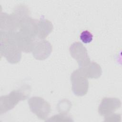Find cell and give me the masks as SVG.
<instances>
[{
  "mask_svg": "<svg viewBox=\"0 0 122 122\" xmlns=\"http://www.w3.org/2000/svg\"><path fill=\"white\" fill-rule=\"evenodd\" d=\"M14 39L15 43L21 51L25 52H32L37 39L24 35L19 31L14 32Z\"/></svg>",
  "mask_w": 122,
  "mask_h": 122,
  "instance_id": "ba28073f",
  "label": "cell"
},
{
  "mask_svg": "<svg viewBox=\"0 0 122 122\" xmlns=\"http://www.w3.org/2000/svg\"><path fill=\"white\" fill-rule=\"evenodd\" d=\"M27 6L20 5L16 7L11 14L17 22L20 25L21 22L25 19L30 17V12Z\"/></svg>",
  "mask_w": 122,
  "mask_h": 122,
  "instance_id": "4fadbf2b",
  "label": "cell"
},
{
  "mask_svg": "<svg viewBox=\"0 0 122 122\" xmlns=\"http://www.w3.org/2000/svg\"><path fill=\"white\" fill-rule=\"evenodd\" d=\"M80 71L87 78L97 79L102 74V69L99 64L93 61H90L87 64L79 68Z\"/></svg>",
  "mask_w": 122,
  "mask_h": 122,
  "instance_id": "8fae6325",
  "label": "cell"
},
{
  "mask_svg": "<svg viewBox=\"0 0 122 122\" xmlns=\"http://www.w3.org/2000/svg\"><path fill=\"white\" fill-rule=\"evenodd\" d=\"M0 31L10 32L18 31L20 25L12 14L0 13Z\"/></svg>",
  "mask_w": 122,
  "mask_h": 122,
  "instance_id": "9c48e42d",
  "label": "cell"
},
{
  "mask_svg": "<svg viewBox=\"0 0 122 122\" xmlns=\"http://www.w3.org/2000/svg\"><path fill=\"white\" fill-rule=\"evenodd\" d=\"M121 106V102L117 98H103L98 107V112L101 116H105L112 113Z\"/></svg>",
  "mask_w": 122,
  "mask_h": 122,
  "instance_id": "52a82bcc",
  "label": "cell"
},
{
  "mask_svg": "<svg viewBox=\"0 0 122 122\" xmlns=\"http://www.w3.org/2000/svg\"><path fill=\"white\" fill-rule=\"evenodd\" d=\"M71 81L72 91L76 96H83L86 94L89 89V81L79 69L72 72Z\"/></svg>",
  "mask_w": 122,
  "mask_h": 122,
  "instance_id": "277c9868",
  "label": "cell"
},
{
  "mask_svg": "<svg viewBox=\"0 0 122 122\" xmlns=\"http://www.w3.org/2000/svg\"><path fill=\"white\" fill-rule=\"evenodd\" d=\"M38 21L29 17L23 20L19 27L18 31L24 35L37 39V26Z\"/></svg>",
  "mask_w": 122,
  "mask_h": 122,
  "instance_id": "30bf717a",
  "label": "cell"
},
{
  "mask_svg": "<svg viewBox=\"0 0 122 122\" xmlns=\"http://www.w3.org/2000/svg\"><path fill=\"white\" fill-rule=\"evenodd\" d=\"M80 40L84 43H89L93 40V35L89 31L85 30L83 31L80 36Z\"/></svg>",
  "mask_w": 122,
  "mask_h": 122,
  "instance_id": "9a60e30c",
  "label": "cell"
},
{
  "mask_svg": "<svg viewBox=\"0 0 122 122\" xmlns=\"http://www.w3.org/2000/svg\"><path fill=\"white\" fill-rule=\"evenodd\" d=\"M52 45L47 40H37L32 52L34 58L38 60H44L51 55Z\"/></svg>",
  "mask_w": 122,
  "mask_h": 122,
  "instance_id": "8992f818",
  "label": "cell"
},
{
  "mask_svg": "<svg viewBox=\"0 0 122 122\" xmlns=\"http://www.w3.org/2000/svg\"><path fill=\"white\" fill-rule=\"evenodd\" d=\"M70 52L71 57L77 61L79 67L91 61L86 48L80 42H75L70 46Z\"/></svg>",
  "mask_w": 122,
  "mask_h": 122,
  "instance_id": "5b68a950",
  "label": "cell"
},
{
  "mask_svg": "<svg viewBox=\"0 0 122 122\" xmlns=\"http://www.w3.org/2000/svg\"><path fill=\"white\" fill-rule=\"evenodd\" d=\"M104 122H118L121 121L119 120H121V116L120 114L117 113H112L108 115L104 116Z\"/></svg>",
  "mask_w": 122,
  "mask_h": 122,
  "instance_id": "2e32d148",
  "label": "cell"
},
{
  "mask_svg": "<svg viewBox=\"0 0 122 122\" xmlns=\"http://www.w3.org/2000/svg\"><path fill=\"white\" fill-rule=\"evenodd\" d=\"M28 96V93L20 90L13 91L8 95L1 96L0 99V114L12 109L19 102L26 100Z\"/></svg>",
  "mask_w": 122,
  "mask_h": 122,
  "instance_id": "7a4b0ae2",
  "label": "cell"
},
{
  "mask_svg": "<svg viewBox=\"0 0 122 122\" xmlns=\"http://www.w3.org/2000/svg\"><path fill=\"white\" fill-rule=\"evenodd\" d=\"M53 27L51 21L45 19L43 15L41 16L37 24V39L39 40H44L52 31Z\"/></svg>",
  "mask_w": 122,
  "mask_h": 122,
  "instance_id": "7c38bea8",
  "label": "cell"
},
{
  "mask_svg": "<svg viewBox=\"0 0 122 122\" xmlns=\"http://www.w3.org/2000/svg\"><path fill=\"white\" fill-rule=\"evenodd\" d=\"M46 121H69L72 122L73 120L72 118L68 115L67 113H61L52 116L49 119L46 120Z\"/></svg>",
  "mask_w": 122,
  "mask_h": 122,
  "instance_id": "5bb4252c",
  "label": "cell"
},
{
  "mask_svg": "<svg viewBox=\"0 0 122 122\" xmlns=\"http://www.w3.org/2000/svg\"><path fill=\"white\" fill-rule=\"evenodd\" d=\"M28 104L31 111L41 120H45L51 112L50 104L41 97H32L29 99Z\"/></svg>",
  "mask_w": 122,
  "mask_h": 122,
  "instance_id": "3957f363",
  "label": "cell"
},
{
  "mask_svg": "<svg viewBox=\"0 0 122 122\" xmlns=\"http://www.w3.org/2000/svg\"><path fill=\"white\" fill-rule=\"evenodd\" d=\"M0 31V54L10 63L19 62L21 58V51L17 46L14 32Z\"/></svg>",
  "mask_w": 122,
  "mask_h": 122,
  "instance_id": "6da1fadb",
  "label": "cell"
}]
</instances>
